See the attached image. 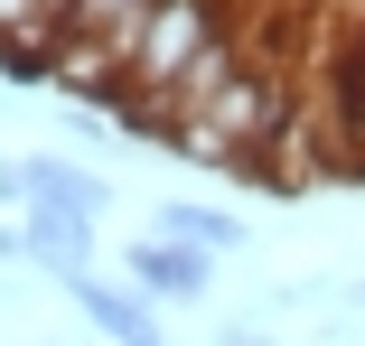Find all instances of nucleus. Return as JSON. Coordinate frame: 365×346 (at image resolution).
Wrapping results in <instances>:
<instances>
[{
  "mask_svg": "<svg viewBox=\"0 0 365 346\" xmlns=\"http://www.w3.org/2000/svg\"><path fill=\"white\" fill-rule=\"evenodd\" d=\"M290 122H300V94H290V75H281L272 56H253L244 75H235L225 94H215L197 122H178L160 150H178L187 169H225V178H253V169H262V150L281 141Z\"/></svg>",
  "mask_w": 365,
  "mask_h": 346,
  "instance_id": "1",
  "label": "nucleus"
},
{
  "mask_svg": "<svg viewBox=\"0 0 365 346\" xmlns=\"http://www.w3.org/2000/svg\"><path fill=\"white\" fill-rule=\"evenodd\" d=\"M215 38H235V28H225V0H160V10L140 19V47H131V85H122V103L169 94Z\"/></svg>",
  "mask_w": 365,
  "mask_h": 346,
  "instance_id": "2",
  "label": "nucleus"
},
{
  "mask_svg": "<svg viewBox=\"0 0 365 346\" xmlns=\"http://www.w3.org/2000/svg\"><path fill=\"white\" fill-rule=\"evenodd\" d=\"M122 281L150 300V309H160V300H169V309H197L206 281H215V253L169 243V234H131V243H122Z\"/></svg>",
  "mask_w": 365,
  "mask_h": 346,
  "instance_id": "3",
  "label": "nucleus"
},
{
  "mask_svg": "<svg viewBox=\"0 0 365 346\" xmlns=\"http://www.w3.org/2000/svg\"><path fill=\"white\" fill-rule=\"evenodd\" d=\"M66 300H76L85 327H103L113 346H169L160 318H150V300H140L131 281H94V271H85V281H66Z\"/></svg>",
  "mask_w": 365,
  "mask_h": 346,
  "instance_id": "4",
  "label": "nucleus"
},
{
  "mask_svg": "<svg viewBox=\"0 0 365 346\" xmlns=\"http://www.w3.org/2000/svg\"><path fill=\"white\" fill-rule=\"evenodd\" d=\"M150 234L197 243V253H215V262L253 243V225H244V216H225V206H187V196H169V206H160V216H150Z\"/></svg>",
  "mask_w": 365,
  "mask_h": 346,
  "instance_id": "5",
  "label": "nucleus"
},
{
  "mask_svg": "<svg viewBox=\"0 0 365 346\" xmlns=\"http://www.w3.org/2000/svg\"><path fill=\"white\" fill-rule=\"evenodd\" d=\"M160 0H76V19H66V38H103V47H122V65H131V47H140V19H150Z\"/></svg>",
  "mask_w": 365,
  "mask_h": 346,
  "instance_id": "6",
  "label": "nucleus"
},
{
  "mask_svg": "<svg viewBox=\"0 0 365 346\" xmlns=\"http://www.w3.org/2000/svg\"><path fill=\"white\" fill-rule=\"evenodd\" d=\"M215 346H272V337H262L253 318H225V327H215Z\"/></svg>",
  "mask_w": 365,
  "mask_h": 346,
  "instance_id": "7",
  "label": "nucleus"
},
{
  "mask_svg": "<svg viewBox=\"0 0 365 346\" xmlns=\"http://www.w3.org/2000/svg\"><path fill=\"white\" fill-rule=\"evenodd\" d=\"M346 300H356V309H365V281H346Z\"/></svg>",
  "mask_w": 365,
  "mask_h": 346,
  "instance_id": "8",
  "label": "nucleus"
}]
</instances>
